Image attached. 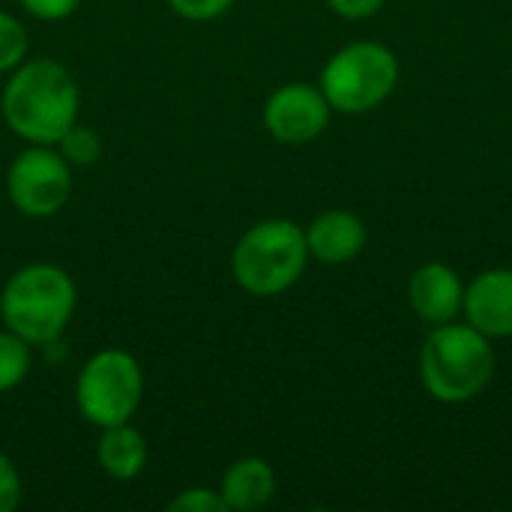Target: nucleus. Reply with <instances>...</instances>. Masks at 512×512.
<instances>
[{"instance_id":"5","label":"nucleus","mask_w":512,"mask_h":512,"mask_svg":"<svg viewBox=\"0 0 512 512\" xmlns=\"http://www.w3.org/2000/svg\"><path fill=\"white\" fill-rule=\"evenodd\" d=\"M399 81V60L381 42H351L339 48L321 69V90L333 111H375Z\"/></svg>"},{"instance_id":"19","label":"nucleus","mask_w":512,"mask_h":512,"mask_svg":"<svg viewBox=\"0 0 512 512\" xmlns=\"http://www.w3.org/2000/svg\"><path fill=\"white\" fill-rule=\"evenodd\" d=\"M21 501V477L9 456L0 453V512H12Z\"/></svg>"},{"instance_id":"2","label":"nucleus","mask_w":512,"mask_h":512,"mask_svg":"<svg viewBox=\"0 0 512 512\" xmlns=\"http://www.w3.org/2000/svg\"><path fill=\"white\" fill-rule=\"evenodd\" d=\"M495 375V348L471 324H438L420 351V381L435 402L462 405L477 399Z\"/></svg>"},{"instance_id":"13","label":"nucleus","mask_w":512,"mask_h":512,"mask_svg":"<svg viewBox=\"0 0 512 512\" xmlns=\"http://www.w3.org/2000/svg\"><path fill=\"white\" fill-rule=\"evenodd\" d=\"M96 459H99V465H102V471L108 477L135 480L147 465V441L129 423L105 426L102 438L96 444Z\"/></svg>"},{"instance_id":"14","label":"nucleus","mask_w":512,"mask_h":512,"mask_svg":"<svg viewBox=\"0 0 512 512\" xmlns=\"http://www.w3.org/2000/svg\"><path fill=\"white\" fill-rule=\"evenodd\" d=\"M30 372V345L12 330H0V393L18 387Z\"/></svg>"},{"instance_id":"10","label":"nucleus","mask_w":512,"mask_h":512,"mask_svg":"<svg viewBox=\"0 0 512 512\" xmlns=\"http://www.w3.org/2000/svg\"><path fill=\"white\" fill-rule=\"evenodd\" d=\"M462 312L489 339L512 336V270H486L465 288Z\"/></svg>"},{"instance_id":"18","label":"nucleus","mask_w":512,"mask_h":512,"mask_svg":"<svg viewBox=\"0 0 512 512\" xmlns=\"http://www.w3.org/2000/svg\"><path fill=\"white\" fill-rule=\"evenodd\" d=\"M237 0H168V6L189 21H213L225 15Z\"/></svg>"},{"instance_id":"20","label":"nucleus","mask_w":512,"mask_h":512,"mask_svg":"<svg viewBox=\"0 0 512 512\" xmlns=\"http://www.w3.org/2000/svg\"><path fill=\"white\" fill-rule=\"evenodd\" d=\"M81 0H21V6L42 21H63L78 9Z\"/></svg>"},{"instance_id":"21","label":"nucleus","mask_w":512,"mask_h":512,"mask_svg":"<svg viewBox=\"0 0 512 512\" xmlns=\"http://www.w3.org/2000/svg\"><path fill=\"white\" fill-rule=\"evenodd\" d=\"M327 3H330V9H333L336 15H342V18H348V21L372 18V15L384 6V0H327Z\"/></svg>"},{"instance_id":"16","label":"nucleus","mask_w":512,"mask_h":512,"mask_svg":"<svg viewBox=\"0 0 512 512\" xmlns=\"http://www.w3.org/2000/svg\"><path fill=\"white\" fill-rule=\"evenodd\" d=\"M24 54H27V30H24V24L15 15L0 12V72H9V69L21 66Z\"/></svg>"},{"instance_id":"9","label":"nucleus","mask_w":512,"mask_h":512,"mask_svg":"<svg viewBox=\"0 0 512 512\" xmlns=\"http://www.w3.org/2000/svg\"><path fill=\"white\" fill-rule=\"evenodd\" d=\"M408 303L414 315L432 327L456 321L465 303V282L459 279L453 267L441 261H429L414 270L408 282Z\"/></svg>"},{"instance_id":"15","label":"nucleus","mask_w":512,"mask_h":512,"mask_svg":"<svg viewBox=\"0 0 512 512\" xmlns=\"http://www.w3.org/2000/svg\"><path fill=\"white\" fill-rule=\"evenodd\" d=\"M57 150L63 153V159H66L69 165L87 168V165H93V162L102 156V141H99V135H96L93 129L72 123V126L63 132V138L57 141Z\"/></svg>"},{"instance_id":"1","label":"nucleus","mask_w":512,"mask_h":512,"mask_svg":"<svg viewBox=\"0 0 512 512\" xmlns=\"http://www.w3.org/2000/svg\"><path fill=\"white\" fill-rule=\"evenodd\" d=\"M0 111L18 138L54 147L78 120V84L57 60L21 63L3 87Z\"/></svg>"},{"instance_id":"8","label":"nucleus","mask_w":512,"mask_h":512,"mask_svg":"<svg viewBox=\"0 0 512 512\" xmlns=\"http://www.w3.org/2000/svg\"><path fill=\"white\" fill-rule=\"evenodd\" d=\"M330 102L321 87L285 84L264 105V126L282 144L315 141L330 123Z\"/></svg>"},{"instance_id":"11","label":"nucleus","mask_w":512,"mask_h":512,"mask_svg":"<svg viewBox=\"0 0 512 512\" xmlns=\"http://www.w3.org/2000/svg\"><path fill=\"white\" fill-rule=\"evenodd\" d=\"M369 231L357 213L348 210H327L312 219L306 228V246L309 258H318L324 264H348L366 249Z\"/></svg>"},{"instance_id":"12","label":"nucleus","mask_w":512,"mask_h":512,"mask_svg":"<svg viewBox=\"0 0 512 512\" xmlns=\"http://www.w3.org/2000/svg\"><path fill=\"white\" fill-rule=\"evenodd\" d=\"M222 498L228 504V510L252 512L267 507L276 495V474L273 468L258 459V456H246L237 459L225 477H222Z\"/></svg>"},{"instance_id":"6","label":"nucleus","mask_w":512,"mask_h":512,"mask_svg":"<svg viewBox=\"0 0 512 512\" xmlns=\"http://www.w3.org/2000/svg\"><path fill=\"white\" fill-rule=\"evenodd\" d=\"M144 399V372L138 360L120 348H105L93 354L75 384V402L87 423L117 426L129 423Z\"/></svg>"},{"instance_id":"4","label":"nucleus","mask_w":512,"mask_h":512,"mask_svg":"<svg viewBox=\"0 0 512 512\" xmlns=\"http://www.w3.org/2000/svg\"><path fill=\"white\" fill-rule=\"evenodd\" d=\"M306 231L291 219H264L252 225L231 252L234 282L255 297L288 291L306 270Z\"/></svg>"},{"instance_id":"3","label":"nucleus","mask_w":512,"mask_h":512,"mask_svg":"<svg viewBox=\"0 0 512 512\" xmlns=\"http://www.w3.org/2000/svg\"><path fill=\"white\" fill-rule=\"evenodd\" d=\"M0 315L27 345H54L75 315V285L57 264H27L6 279Z\"/></svg>"},{"instance_id":"7","label":"nucleus","mask_w":512,"mask_h":512,"mask_svg":"<svg viewBox=\"0 0 512 512\" xmlns=\"http://www.w3.org/2000/svg\"><path fill=\"white\" fill-rule=\"evenodd\" d=\"M6 189L18 213L33 219L54 216L72 195V165L51 144H30L12 159Z\"/></svg>"},{"instance_id":"17","label":"nucleus","mask_w":512,"mask_h":512,"mask_svg":"<svg viewBox=\"0 0 512 512\" xmlns=\"http://www.w3.org/2000/svg\"><path fill=\"white\" fill-rule=\"evenodd\" d=\"M171 512H231L222 492H213V489H183L171 504Z\"/></svg>"}]
</instances>
